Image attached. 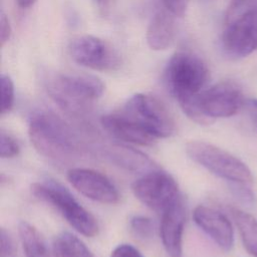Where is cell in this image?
I'll use <instances>...</instances> for the list:
<instances>
[{"label": "cell", "instance_id": "obj_19", "mask_svg": "<svg viewBox=\"0 0 257 257\" xmlns=\"http://www.w3.org/2000/svg\"><path fill=\"white\" fill-rule=\"evenodd\" d=\"M54 257H94L86 245L70 232H61L52 243Z\"/></svg>", "mask_w": 257, "mask_h": 257}, {"label": "cell", "instance_id": "obj_15", "mask_svg": "<svg viewBox=\"0 0 257 257\" xmlns=\"http://www.w3.org/2000/svg\"><path fill=\"white\" fill-rule=\"evenodd\" d=\"M175 15L167 9L157 11L147 29V42L153 50H165L174 42L177 27Z\"/></svg>", "mask_w": 257, "mask_h": 257}, {"label": "cell", "instance_id": "obj_24", "mask_svg": "<svg viewBox=\"0 0 257 257\" xmlns=\"http://www.w3.org/2000/svg\"><path fill=\"white\" fill-rule=\"evenodd\" d=\"M110 257H144L143 254L133 245L122 243L117 245L111 252Z\"/></svg>", "mask_w": 257, "mask_h": 257}, {"label": "cell", "instance_id": "obj_23", "mask_svg": "<svg viewBox=\"0 0 257 257\" xmlns=\"http://www.w3.org/2000/svg\"><path fill=\"white\" fill-rule=\"evenodd\" d=\"M165 9L176 17H182L187 10L189 0H160Z\"/></svg>", "mask_w": 257, "mask_h": 257}, {"label": "cell", "instance_id": "obj_6", "mask_svg": "<svg viewBox=\"0 0 257 257\" xmlns=\"http://www.w3.org/2000/svg\"><path fill=\"white\" fill-rule=\"evenodd\" d=\"M32 194L52 206L78 233L93 237L98 232V224L93 215L82 207L60 184L52 181L36 182L31 185Z\"/></svg>", "mask_w": 257, "mask_h": 257}, {"label": "cell", "instance_id": "obj_22", "mask_svg": "<svg viewBox=\"0 0 257 257\" xmlns=\"http://www.w3.org/2000/svg\"><path fill=\"white\" fill-rule=\"evenodd\" d=\"M20 152L18 142L10 134L1 131L0 135V156L2 159H11L16 157Z\"/></svg>", "mask_w": 257, "mask_h": 257}, {"label": "cell", "instance_id": "obj_28", "mask_svg": "<svg viewBox=\"0 0 257 257\" xmlns=\"http://www.w3.org/2000/svg\"><path fill=\"white\" fill-rule=\"evenodd\" d=\"M15 1H16L17 5H18L19 7L26 9V8L31 7V6L35 3L36 0H15Z\"/></svg>", "mask_w": 257, "mask_h": 257}, {"label": "cell", "instance_id": "obj_8", "mask_svg": "<svg viewBox=\"0 0 257 257\" xmlns=\"http://www.w3.org/2000/svg\"><path fill=\"white\" fill-rule=\"evenodd\" d=\"M119 111L148 131L157 140L171 137L176 131L175 120L166 105L151 94H134Z\"/></svg>", "mask_w": 257, "mask_h": 257}, {"label": "cell", "instance_id": "obj_13", "mask_svg": "<svg viewBox=\"0 0 257 257\" xmlns=\"http://www.w3.org/2000/svg\"><path fill=\"white\" fill-rule=\"evenodd\" d=\"M196 225L204 231L221 249L230 251L234 244V231L228 218L222 213L203 205L193 212Z\"/></svg>", "mask_w": 257, "mask_h": 257}, {"label": "cell", "instance_id": "obj_25", "mask_svg": "<svg viewBox=\"0 0 257 257\" xmlns=\"http://www.w3.org/2000/svg\"><path fill=\"white\" fill-rule=\"evenodd\" d=\"M12 28L9 22V19L2 12L0 16V45L3 47L11 38Z\"/></svg>", "mask_w": 257, "mask_h": 257}, {"label": "cell", "instance_id": "obj_20", "mask_svg": "<svg viewBox=\"0 0 257 257\" xmlns=\"http://www.w3.org/2000/svg\"><path fill=\"white\" fill-rule=\"evenodd\" d=\"M0 86H1V114L4 115L8 113L14 105V99H15L14 83L9 75L2 73L0 78Z\"/></svg>", "mask_w": 257, "mask_h": 257}, {"label": "cell", "instance_id": "obj_14", "mask_svg": "<svg viewBox=\"0 0 257 257\" xmlns=\"http://www.w3.org/2000/svg\"><path fill=\"white\" fill-rule=\"evenodd\" d=\"M102 127L114 138L139 146H152L156 138L119 110L104 114L100 118Z\"/></svg>", "mask_w": 257, "mask_h": 257}, {"label": "cell", "instance_id": "obj_18", "mask_svg": "<svg viewBox=\"0 0 257 257\" xmlns=\"http://www.w3.org/2000/svg\"><path fill=\"white\" fill-rule=\"evenodd\" d=\"M18 233L25 257H49L44 239L34 226L22 221L19 223Z\"/></svg>", "mask_w": 257, "mask_h": 257}, {"label": "cell", "instance_id": "obj_4", "mask_svg": "<svg viewBox=\"0 0 257 257\" xmlns=\"http://www.w3.org/2000/svg\"><path fill=\"white\" fill-rule=\"evenodd\" d=\"M165 76L170 92L182 107L203 91L209 78V69L198 55L179 51L170 58Z\"/></svg>", "mask_w": 257, "mask_h": 257}, {"label": "cell", "instance_id": "obj_26", "mask_svg": "<svg viewBox=\"0 0 257 257\" xmlns=\"http://www.w3.org/2000/svg\"><path fill=\"white\" fill-rule=\"evenodd\" d=\"M93 3L98 13L103 17H107L111 14L114 0H93Z\"/></svg>", "mask_w": 257, "mask_h": 257}, {"label": "cell", "instance_id": "obj_27", "mask_svg": "<svg viewBox=\"0 0 257 257\" xmlns=\"http://www.w3.org/2000/svg\"><path fill=\"white\" fill-rule=\"evenodd\" d=\"M246 106L254 123L257 125V99H249L246 102Z\"/></svg>", "mask_w": 257, "mask_h": 257}, {"label": "cell", "instance_id": "obj_7", "mask_svg": "<svg viewBox=\"0 0 257 257\" xmlns=\"http://www.w3.org/2000/svg\"><path fill=\"white\" fill-rule=\"evenodd\" d=\"M185 151L191 160L222 179L245 185L253 181L252 173L245 163L212 144L190 141L186 144Z\"/></svg>", "mask_w": 257, "mask_h": 257}, {"label": "cell", "instance_id": "obj_12", "mask_svg": "<svg viewBox=\"0 0 257 257\" xmlns=\"http://www.w3.org/2000/svg\"><path fill=\"white\" fill-rule=\"evenodd\" d=\"M186 211L179 197L162 212L160 235L166 252L170 257H181Z\"/></svg>", "mask_w": 257, "mask_h": 257}, {"label": "cell", "instance_id": "obj_11", "mask_svg": "<svg viewBox=\"0 0 257 257\" xmlns=\"http://www.w3.org/2000/svg\"><path fill=\"white\" fill-rule=\"evenodd\" d=\"M70 185L86 198L113 205L119 201V193L114 184L104 174L87 168H73L67 172Z\"/></svg>", "mask_w": 257, "mask_h": 257}, {"label": "cell", "instance_id": "obj_5", "mask_svg": "<svg viewBox=\"0 0 257 257\" xmlns=\"http://www.w3.org/2000/svg\"><path fill=\"white\" fill-rule=\"evenodd\" d=\"M243 104L241 87L234 81L223 80L203 90L184 113L199 124H210L215 118L234 115Z\"/></svg>", "mask_w": 257, "mask_h": 257}, {"label": "cell", "instance_id": "obj_17", "mask_svg": "<svg viewBox=\"0 0 257 257\" xmlns=\"http://www.w3.org/2000/svg\"><path fill=\"white\" fill-rule=\"evenodd\" d=\"M230 213L245 249L250 255L257 257V219L237 208H230Z\"/></svg>", "mask_w": 257, "mask_h": 257}, {"label": "cell", "instance_id": "obj_9", "mask_svg": "<svg viewBox=\"0 0 257 257\" xmlns=\"http://www.w3.org/2000/svg\"><path fill=\"white\" fill-rule=\"evenodd\" d=\"M68 51L74 62L93 70L114 71L121 66L119 53L108 42L93 35L73 38Z\"/></svg>", "mask_w": 257, "mask_h": 257}, {"label": "cell", "instance_id": "obj_10", "mask_svg": "<svg viewBox=\"0 0 257 257\" xmlns=\"http://www.w3.org/2000/svg\"><path fill=\"white\" fill-rule=\"evenodd\" d=\"M135 197L148 208L163 212L179 195L178 184L168 173L160 169L144 174L132 184Z\"/></svg>", "mask_w": 257, "mask_h": 257}, {"label": "cell", "instance_id": "obj_21", "mask_svg": "<svg viewBox=\"0 0 257 257\" xmlns=\"http://www.w3.org/2000/svg\"><path fill=\"white\" fill-rule=\"evenodd\" d=\"M130 228L133 234L140 239H149L154 233V224L149 217L135 215L130 220Z\"/></svg>", "mask_w": 257, "mask_h": 257}, {"label": "cell", "instance_id": "obj_1", "mask_svg": "<svg viewBox=\"0 0 257 257\" xmlns=\"http://www.w3.org/2000/svg\"><path fill=\"white\" fill-rule=\"evenodd\" d=\"M28 136L40 155L55 162L75 160L83 152L78 136L68 123L52 112L35 113L29 121Z\"/></svg>", "mask_w": 257, "mask_h": 257}, {"label": "cell", "instance_id": "obj_2", "mask_svg": "<svg viewBox=\"0 0 257 257\" xmlns=\"http://www.w3.org/2000/svg\"><path fill=\"white\" fill-rule=\"evenodd\" d=\"M44 85L51 99L65 112L75 116L87 113L104 91L102 81L87 74H47Z\"/></svg>", "mask_w": 257, "mask_h": 257}, {"label": "cell", "instance_id": "obj_3", "mask_svg": "<svg viewBox=\"0 0 257 257\" xmlns=\"http://www.w3.org/2000/svg\"><path fill=\"white\" fill-rule=\"evenodd\" d=\"M221 41L232 57H246L257 50V0L232 1Z\"/></svg>", "mask_w": 257, "mask_h": 257}, {"label": "cell", "instance_id": "obj_16", "mask_svg": "<svg viewBox=\"0 0 257 257\" xmlns=\"http://www.w3.org/2000/svg\"><path fill=\"white\" fill-rule=\"evenodd\" d=\"M108 158L118 166L135 172L148 173L159 169L146 155L123 146H112L107 150Z\"/></svg>", "mask_w": 257, "mask_h": 257}]
</instances>
